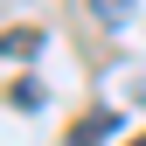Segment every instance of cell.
I'll return each mask as SVG.
<instances>
[{"label": "cell", "mask_w": 146, "mask_h": 146, "mask_svg": "<svg viewBox=\"0 0 146 146\" xmlns=\"http://www.w3.org/2000/svg\"><path fill=\"white\" fill-rule=\"evenodd\" d=\"M7 98H14V111H42V84H35V77H14Z\"/></svg>", "instance_id": "obj_3"}, {"label": "cell", "mask_w": 146, "mask_h": 146, "mask_svg": "<svg viewBox=\"0 0 146 146\" xmlns=\"http://www.w3.org/2000/svg\"><path fill=\"white\" fill-rule=\"evenodd\" d=\"M111 132H118V111H90V118H84L77 132L63 139V146H104V139H111Z\"/></svg>", "instance_id": "obj_1"}, {"label": "cell", "mask_w": 146, "mask_h": 146, "mask_svg": "<svg viewBox=\"0 0 146 146\" xmlns=\"http://www.w3.org/2000/svg\"><path fill=\"white\" fill-rule=\"evenodd\" d=\"M139 146H146V139H139Z\"/></svg>", "instance_id": "obj_5"}, {"label": "cell", "mask_w": 146, "mask_h": 146, "mask_svg": "<svg viewBox=\"0 0 146 146\" xmlns=\"http://www.w3.org/2000/svg\"><path fill=\"white\" fill-rule=\"evenodd\" d=\"M125 7H132V0H90V14H98L104 28H118V21H125Z\"/></svg>", "instance_id": "obj_4"}, {"label": "cell", "mask_w": 146, "mask_h": 146, "mask_svg": "<svg viewBox=\"0 0 146 146\" xmlns=\"http://www.w3.org/2000/svg\"><path fill=\"white\" fill-rule=\"evenodd\" d=\"M35 49H42L35 28H7V56H14V63H35Z\"/></svg>", "instance_id": "obj_2"}]
</instances>
